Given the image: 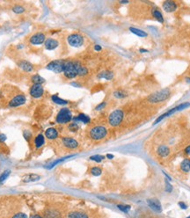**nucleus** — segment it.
I'll use <instances>...</instances> for the list:
<instances>
[{
  "label": "nucleus",
  "instance_id": "obj_43",
  "mask_svg": "<svg viewBox=\"0 0 190 218\" xmlns=\"http://www.w3.org/2000/svg\"><path fill=\"white\" fill-rule=\"evenodd\" d=\"M184 152L186 153V155L190 156V145H188V146H187V147L185 148V150H184Z\"/></svg>",
  "mask_w": 190,
  "mask_h": 218
},
{
  "label": "nucleus",
  "instance_id": "obj_4",
  "mask_svg": "<svg viewBox=\"0 0 190 218\" xmlns=\"http://www.w3.org/2000/svg\"><path fill=\"white\" fill-rule=\"evenodd\" d=\"M124 118V113L121 109L113 111L108 116V123L111 127H118L122 122Z\"/></svg>",
  "mask_w": 190,
  "mask_h": 218
},
{
  "label": "nucleus",
  "instance_id": "obj_18",
  "mask_svg": "<svg viewBox=\"0 0 190 218\" xmlns=\"http://www.w3.org/2000/svg\"><path fill=\"white\" fill-rule=\"evenodd\" d=\"M157 154L160 157H166L170 155V149L166 145H160L157 149Z\"/></svg>",
  "mask_w": 190,
  "mask_h": 218
},
{
  "label": "nucleus",
  "instance_id": "obj_37",
  "mask_svg": "<svg viewBox=\"0 0 190 218\" xmlns=\"http://www.w3.org/2000/svg\"><path fill=\"white\" fill-rule=\"evenodd\" d=\"M88 73V70L85 68V67H84V66H81L80 67V69H79V71H78V76H85L86 74Z\"/></svg>",
  "mask_w": 190,
  "mask_h": 218
},
{
  "label": "nucleus",
  "instance_id": "obj_14",
  "mask_svg": "<svg viewBox=\"0 0 190 218\" xmlns=\"http://www.w3.org/2000/svg\"><path fill=\"white\" fill-rule=\"evenodd\" d=\"M148 206L155 212L160 213L162 211V206L160 201L157 199V198H151L147 200Z\"/></svg>",
  "mask_w": 190,
  "mask_h": 218
},
{
  "label": "nucleus",
  "instance_id": "obj_42",
  "mask_svg": "<svg viewBox=\"0 0 190 218\" xmlns=\"http://www.w3.org/2000/svg\"><path fill=\"white\" fill-rule=\"evenodd\" d=\"M179 206H180V208L182 209H187V208H188V206L186 205V203H185V202H182V201H180V202H179Z\"/></svg>",
  "mask_w": 190,
  "mask_h": 218
},
{
  "label": "nucleus",
  "instance_id": "obj_51",
  "mask_svg": "<svg viewBox=\"0 0 190 218\" xmlns=\"http://www.w3.org/2000/svg\"><path fill=\"white\" fill-rule=\"evenodd\" d=\"M188 218H190V216H189V217H188Z\"/></svg>",
  "mask_w": 190,
  "mask_h": 218
},
{
  "label": "nucleus",
  "instance_id": "obj_22",
  "mask_svg": "<svg viewBox=\"0 0 190 218\" xmlns=\"http://www.w3.org/2000/svg\"><path fill=\"white\" fill-rule=\"evenodd\" d=\"M180 169L183 172H190V158H185L180 164Z\"/></svg>",
  "mask_w": 190,
  "mask_h": 218
},
{
  "label": "nucleus",
  "instance_id": "obj_5",
  "mask_svg": "<svg viewBox=\"0 0 190 218\" xmlns=\"http://www.w3.org/2000/svg\"><path fill=\"white\" fill-rule=\"evenodd\" d=\"M72 120V113L69 108L63 107L59 113H57L56 117V121L58 124H66L69 123Z\"/></svg>",
  "mask_w": 190,
  "mask_h": 218
},
{
  "label": "nucleus",
  "instance_id": "obj_12",
  "mask_svg": "<svg viewBox=\"0 0 190 218\" xmlns=\"http://www.w3.org/2000/svg\"><path fill=\"white\" fill-rule=\"evenodd\" d=\"M62 142H63V146L67 149L70 150H76L78 148V142L76 139L72 138V137H63L62 138Z\"/></svg>",
  "mask_w": 190,
  "mask_h": 218
},
{
  "label": "nucleus",
  "instance_id": "obj_2",
  "mask_svg": "<svg viewBox=\"0 0 190 218\" xmlns=\"http://www.w3.org/2000/svg\"><path fill=\"white\" fill-rule=\"evenodd\" d=\"M170 95H171V91L169 89H164V90L156 91L154 93L151 94L148 97V100L150 103H153V104L159 103V102L166 100L170 97Z\"/></svg>",
  "mask_w": 190,
  "mask_h": 218
},
{
  "label": "nucleus",
  "instance_id": "obj_16",
  "mask_svg": "<svg viewBox=\"0 0 190 218\" xmlns=\"http://www.w3.org/2000/svg\"><path fill=\"white\" fill-rule=\"evenodd\" d=\"M58 135H59V133H58L57 129L55 127H49L45 131V136L49 140L56 139L58 137Z\"/></svg>",
  "mask_w": 190,
  "mask_h": 218
},
{
  "label": "nucleus",
  "instance_id": "obj_8",
  "mask_svg": "<svg viewBox=\"0 0 190 218\" xmlns=\"http://www.w3.org/2000/svg\"><path fill=\"white\" fill-rule=\"evenodd\" d=\"M64 63L65 61L63 60H55L48 63V65L46 66V69L51 70L55 73H62L63 71Z\"/></svg>",
  "mask_w": 190,
  "mask_h": 218
},
{
  "label": "nucleus",
  "instance_id": "obj_15",
  "mask_svg": "<svg viewBox=\"0 0 190 218\" xmlns=\"http://www.w3.org/2000/svg\"><path fill=\"white\" fill-rule=\"evenodd\" d=\"M44 45H45V49H47V50H54V49H56L58 47L59 42L56 39L49 38V39H47L45 41Z\"/></svg>",
  "mask_w": 190,
  "mask_h": 218
},
{
  "label": "nucleus",
  "instance_id": "obj_6",
  "mask_svg": "<svg viewBox=\"0 0 190 218\" xmlns=\"http://www.w3.org/2000/svg\"><path fill=\"white\" fill-rule=\"evenodd\" d=\"M189 105H190L189 102H185V103L180 104V105H178L177 106H175V107H173V108L170 109V110H168L167 112H166L165 113H163L162 115H160V116H159L158 119L154 121V123H153V125L157 124V123H158V122H160L162 120L165 119V118H166V117H168V116L172 115V114H173L174 113L179 112V111H181V110H183V109H185V108L188 107Z\"/></svg>",
  "mask_w": 190,
  "mask_h": 218
},
{
  "label": "nucleus",
  "instance_id": "obj_9",
  "mask_svg": "<svg viewBox=\"0 0 190 218\" xmlns=\"http://www.w3.org/2000/svg\"><path fill=\"white\" fill-rule=\"evenodd\" d=\"M162 7H163V10L166 12V13H174L176 10L178 9V3L176 1L173 0H166V1H164L162 3Z\"/></svg>",
  "mask_w": 190,
  "mask_h": 218
},
{
  "label": "nucleus",
  "instance_id": "obj_27",
  "mask_svg": "<svg viewBox=\"0 0 190 218\" xmlns=\"http://www.w3.org/2000/svg\"><path fill=\"white\" fill-rule=\"evenodd\" d=\"M51 99H52L53 102H55L57 105H64L68 104V101H67V100H65V99H63V98L58 97L57 95H53V96L51 97Z\"/></svg>",
  "mask_w": 190,
  "mask_h": 218
},
{
  "label": "nucleus",
  "instance_id": "obj_1",
  "mask_svg": "<svg viewBox=\"0 0 190 218\" xmlns=\"http://www.w3.org/2000/svg\"><path fill=\"white\" fill-rule=\"evenodd\" d=\"M82 65L78 62H73V61H65L64 67H63V75L64 77L72 79L78 76V71Z\"/></svg>",
  "mask_w": 190,
  "mask_h": 218
},
{
  "label": "nucleus",
  "instance_id": "obj_45",
  "mask_svg": "<svg viewBox=\"0 0 190 218\" xmlns=\"http://www.w3.org/2000/svg\"><path fill=\"white\" fill-rule=\"evenodd\" d=\"M94 49H95L96 51H100V50L102 49V48H101L99 45H95V46H94Z\"/></svg>",
  "mask_w": 190,
  "mask_h": 218
},
{
  "label": "nucleus",
  "instance_id": "obj_24",
  "mask_svg": "<svg viewBox=\"0 0 190 218\" xmlns=\"http://www.w3.org/2000/svg\"><path fill=\"white\" fill-rule=\"evenodd\" d=\"M74 120L81 121V122H83L84 124H87V123H89V122L91 121V119H90L89 116H87V115L84 114V113H79L77 117L74 118Z\"/></svg>",
  "mask_w": 190,
  "mask_h": 218
},
{
  "label": "nucleus",
  "instance_id": "obj_32",
  "mask_svg": "<svg viewBox=\"0 0 190 218\" xmlns=\"http://www.w3.org/2000/svg\"><path fill=\"white\" fill-rule=\"evenodd\" d=\"M11 174V171L10 170H6V171H5L1 175H0V183L4 182L6 179L7 178H8V176Z\"/></svg>",
  "mask_w": 190,
  "mask_h": 218
},
{
  "label": "nucleus",
  "instance_id": "obj_17",
  "mask_svg": "<svg viewBox=\"0 0 190 218\" xmlns=\"http://www.w3.org/2000/svg\"><path fill=\"white\" fill-rule=\"evenodd\" d=\"M18 64H19L21 70L26 71V72H32L33 70H35L34 65L31 63L28 62V61H20V62H19Z\"/></svg>",
  "mask_w": 190,
  "mask_h": 218
},
{
  "label": "nucleus",
  "instance_id": "obj_40",
  "mask_svg": "<svg viewBox=\"0 0 190 218\" xmlns=\"http://www.w3.org/2000/svg\"><path fill=\"white\" fill-rule=\"evenodd\" d=\"M106 106V102H102V103H100V104H99L96 107H95V110H97V111H99V110H101V109H103L104 107Z\"/></svg>",
  "mask_w": 190,
  "mask_h": 218
},
{
  "label": "nucleus",
  "instance_id": "obj_47",
  "mask_svg": "<svg viewBox=\"0 0 190 218\" xmlns=\"http://www.w3.org/2000/svg\"><path fill=\"white\" fill-rule=\"evenodd\" d=\"M106 157H107V158H109V159H111V158H114V155L107 154V155H106Z\"/></svg>",
  "mask_w": 190,
  "mask_h": 218
},
{
  "label": "nucleus",
  "instance_id": "obj_13",
  "mask_svg": "<svg viewBox=\"0 0 190 218\" xmlns=\"http://www.w3.org/2000/svg\"><path fill=\"white\" fill-rule=\"evenodd\" d=\"M46 41V36L42 33H37L35 35H32L29 42L33 45H42Z\"/></svg>",
  "mask_w": 190,
  "mask_h": 218
},
{
  "label": "nucleus",
  "instance_id": "obj_10",
  "mask_svg": "<svg viewBox=\"0 0 190 218\" xmlns=\"http://www.w3.org/2000/svg\"><path fill=\"white\" fill-rule=\"evenodd\" d=\"M30 95L35 98H39L44 94V88L42 84H33L30 88Z\"/></svg>",
  "mask_w": 190,
  "mask_h": 218
},
{
  "label": "nucleus",
  "instance_id": "obj_28",
  "mask_svg": "<svg viewBox=\"0 0 190 218\" xmlns=\"http://www.w3.org/2000/svg\"><path fill=\"white\" fill-rule=\"evenodd\" d=\"M41 179V177L37 174H28V175L25 176L24 178V181L25 182H32V181H36V180H39Z\"/></svg>",
  "mask_w": 190,
  "mask_h": 218
},
{
  "label": "nucleus",
  "instance_id": "obj_11",
  "mask_svg": "<svg viewBox=\"0 0 190 218\" xmlns=\"http://www.w3.org/2000/svg\"><path fill=\"white\" fill-rule=\"evenodd\" d=\"M27 102V98L23 94H19L16 95L15 97L12 98L9 102V106L10 107H18L20 105H24Z\"/></svg>",
  "mask_w": 190,
  "mask_h": 218
},
{
  "label": "nucleus",
  "instance_id": "obj_48",
  "mask_svg": "<svg viewBox=\"0 0 190 218\" xmlns=\"http://www.w3.org/2000/svg\"><path fill=\"white\" fill-rule=\"evenodd\" d=\"M121 4H128L129 2L128 1H121V2H120Z\"/></svg>",
  "mask_w": 190,
  "mask_h": 218
},
{
  "label": "nucleus",
  "instance_id": "obj_36",
  "mask_svg": "<svg viewBox=\"0 0 190 218\" xmlns=\"http://www.w3.org/2000/svg\"><path fill=\"white\" fill-rule=\"evenodd\" d=\"M117 208H118L121 211L125 212V213H128V212L129 211V209H130V206H129V205H118Z\"/></svg>",
  "mask_w": 190,
  "mask_h": 218
},
{
  "label": "nucleus",
  "instance_id": "obj_39",
  "mask_svg": "<svg viewBox=\"0 0 190 218\" xmlns=\"http://www.w3.org/2000/svg\"><path fill=\"white\" fill-rule=\"evenodd\" d=\"M166 192H169V193H171L173 191V186L167 180H166Z\"/></svg>",
  "mask_w": 190,
  "mask_h": 218
},
{
  "label": "nucleus",
  "instance_id": "obj_3",
  "mask_svg": "<svg viewBox=\"0 0 190 218\" xmlns=\"http://www.w3.org/2000/svg\"><path fill=\"white\" fill-rule=\"evenodd\" d=\"M89 135L92 140H102L107 135V129L106 127L102 126V125H98V126L91 127L89 131Z\"/></svg>",
  "mask_w": 190,
  "mask_h": 218
},
{
  "label": "nucleus",
  "instance_id": "obj_49",
  "mask_svg": "<svg viewBox=\"0 0 190 218\" xmlns=\"http://www.w3.org/2000/svg\"><path fill=\"white\" fill-rule=\"evenodd\" d=\"M186 81H187L188 83H190V78H189V77H187V78H186Z\"/></svg>",
  "mask_w": 190,
  "mask_h": 218
},
{
  "label": "nucleus",
  "instance_id": "obj_25",
  "mask_svg": "<svg viewBox=\"0 0 190 218\" xmlns=\"http://www.w3.org/2000/svg\"><path fill=\"white\" fill-rule=\"evenodd\" d=\"M129 31H130L132 34H134L135 35L138 36V37H143V38H144V37H147L148 35L146 32H144V31H143V30H140V29H138V28H129Z\"/></svg>",
  "mask_w": 190,
  "mask_h": 218
},
{
  "label": "nucleus",
  "instance_id": "obj_29",
  "mask_svg": "<svg viewBox=\"0 0 190 218\" xmlns=\"http://www.w3.org/2000/svg\"><path fill=\"white\" fill-rule=\"evenodd\" d=\"M32 82L34 83V84H42L45 83V79L41 75L35 74L32 77Z\"/></svg>",
  "mask_w": 190,
  "mask_h": 218
},
{
  "label": "nucleus",
  "instance_id": "obj_33",
  "mask_svg": "<svg viewBox=\"0 0 190 218\" xmlns=\"http://www.w3.org/2000/svg\"><path fill=\"white\" fill-rule=\"evenodd\" d=\"M13 12L16 14H20L25 12V9H24V7L21 6H15L13 8Z\"/></svg>",
  "mask_w": 190,
  "mask_h": 218
},
{
  "label": "nucleus",
  "instance_id": "obj_21",
  "mask_svg": "<svg viewBox=\"0 0 190 218\" xmlns=\"http://www.w3.org/2000/svg\"><path fill=\"white\" fill-rule=\"evenodd\" d=\"M44 217L45 218H61V214L59 211L56 209H48L44 212Z\"/></svg>",
  "mask_w": 190,
  "mask_h": 218
},
{
  "label": "nucleus",
  "instance_id": "obj_31",
  "mask_svg": "<svg viewBox=\"0 0 190 218\" xmlns=\"http://www.w3.org/2000/svg\"><path fill=\"white\" fill-rule=\"evenodd\" d=\"M104 158H105V157L101 156V155H93V156L90 157V160L96 162V163H100Z\"/></svg>",
  "mask_w": 190,
  "mask_h": 218
},
{
  "label": "nucleus",
  "instance_id": "obj_44",
  "mask_svg": "<svg viewBox=\"0 0 190 218\" xmlns=\"http://www.w3.org/2000/svg\"><path fill=\"white\" fill-rule=\"evenodd\" d=\"M6 139V136L4 134H0V142H5Z\"/></svg>",
  "mask_w": 190,
  "mask_h": 218
},
{
  "label": "nucleus",
  "instance_id": "obj_20",
  "mask_svg": "<svg viewBox=\"0 0 190 218\" xmlns=\"http://www.w3.org/2000/svg\"><path fill=\"white\" fill-rule=\"evenodd\" d=\"M68 218H89L88 215L83 211H71L67 216Z\"/></svg>",
  "mask_w": 190,
  "mask_h": 218
},
{
  "label": "nucleus",
  "instance_id": "obj_41",
  "mask_svg": "<svg viewBox=\"0 0 190 218\" xmlns=\"http://www.w3.org/2000/svg\"><path fill=\"white\" fill-rule=\"evenodd\" d=\"M31 135H31V133H30L29 131H24V137H25V139L27 141L29 140V138H30Z\"/></svg>",
  "mask_w": 190,
  "mask_h": 218
},
{
  "label": "nucleus",
  "instance_id": "obj_7",
  "mask_svg": "<svg viewBox=\"0 0 190 218\" xmlns=\"http://www.w3.org/2000/svg\"><path fill=\"white\" fill-rule=\"evenodd\" d=\"M67 42L73 48H80L84 44V39L83 35L79 34H71L67 37Z\"/></svg>",
  "mask_w": 190,
  "mask_h": 218
},
{
  "label": "nucleus",
  "instance_id": "obj_38",
  "mask_svg": "<svg viewBox=\"0 0 190 218\" xmlns=\"http://www.w3.org/2000/svg\"><path fill=\"white\" fill-rule=\"evenodd\" d=\"M12 218H28V216H27V214L20 212V213H18V214L14 215Z\"/></svg>",
  "mask_w": 190,
  "mask_h": 218
},
{
  "label": "nucleus",
  "instance_id": "obj_34",
  "mask_svg": "<svg viewBox=\"0 0 190 218\" xmlns=\"http://www.w3.org/2000/svg\"><path fill=\"white\" fill-rule=\"evenodd\" d=\"M114 96L117 98H124L127 96V94L123 91H114Z\"/></svg>",
  "mask_w": 190,
  "mask_h": 218
},
{
  "label": "nucleus",
  "instance_id": "obj_35",
  "mask_svg": "<svg viewBox=\"0 0 190 218\" xmlns=\"http://www.w3.org/2000/svg\"><path fill=\"white\" fill-rule=\"evenodd\" d=\"M68 128H69V130L71 131V132H76V131L78 130L79 126L77 125L76 122H73V123H70V125H69V127H68Z\"/></svg>",
  "mask_w": 190,
  "mask_h": 218
},
{
  "label": "nucleus",
  "instance_id": "obj_26",
  "mask_svg": "<svg viewBox=\"0 0 190 218\" xmlns=\"http://www.w3.org/2000/svg\"><path fill=\"white\" fill-rule=\"evenodd\" d=\"M98 77L99 78H105V79H107V80H110L114 77V74L110 70H104V71H102L101 73L99 74Z\"/></svg>",
  "mask_w": 190,
  "mask_h": 218
},
{
  "label": "nucleus",
  "instance_id": "obj_19",
  "mask_svg": "<svg viewBox=\"0 0 190 218\" xmlns=\"http://www.w3.org/2000/svg\"><path fill=\"white\" fill-rule=\"evenodd\" d=\"M151 15L154 17L155 20L160 22V23H164V17H163V14H162L161 11L157 8V7H153L152 10H151Z\"/></svg>",
  "mask_w": 190,
  "mask_h": 218
},
{
  "label": "nucleus",
  "instance_id": "obj_23",
  "mask_svg": "<svg viewBox=\"0 0 190 218\" xmlns=\"http://www.w3.org/2000/svg\"><path fill=\"white\" fill-rule=\"evenodd\" d=\"M45 142V138L42 134H39L35 138V145L36 149H40Z\"/></svg>",
  "mask_w": 190,
  "mask_h": 218
},
{
  "label": "nucleus",
  "instance_id": "obj_46",
  "mask_svg": "<svg viewBox=\"0 0 190 218\" xmlns=\"http://www.w3.org/2000/svg\"><path fill=\"white\" fill-rule=\"evenodd\" d=\"M31 218H42L41 216H39V215H34V216H31Z\"/></svg>",
  "mask_w": 190,
  "mask_h": 218
},
{
  "label": "nucleus",
  "instance_id": "obj_30",
  "mask_svg": "<svg viewBox=\"0 0 190 218\" xmlns=\"http://www.w3.org/2000/svg\"><path fill=\"white\" fill-rule=\"evenodd\" d=\"M91 174L92 176H99L101 173H102V170L100 167H98V166H94V167H91V171H90Z\"/></svg>",
  "mask_w": 190,
  "mask_h": 218
},
{
  "label": "nucleus",
  "instance_id": "obj_50",
  "mask_svg": "<svg viewBox=\"0 0 190 218\" xmlns=\"http://www.w3.org/2000/svg\"><path fill=\"white\" fill-rule=\"evenodd\" d=\"M1 96H2V94H1V91H0V98H1Z\"/></svg>",
  "mask_w": 190,
  "mask_h": 218
}]
</instances>
